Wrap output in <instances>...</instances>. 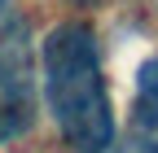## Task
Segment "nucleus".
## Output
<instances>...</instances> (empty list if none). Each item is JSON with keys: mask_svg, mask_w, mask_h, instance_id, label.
Instances as JSON below:
<instances>
[{"mask_svg": "<svg viewBox=\"0 0 158 153\" xmlns=\"http://www.w3.org/2000/svg\"><path fill=\"white\" fill-rule=\"evenodd\" d=\"M44 96L57 131L79 153H106L114 140V114L106 96L97 35L84 22H62L44 40Z\"/></svg>", "mask_w": 158, "mask_h": 153, "instance_id": "nucleus-1", "label": "nucleus"}, {"mask_svg": "<svg viewBox=\"0 0 158 153\" xmlns=\"http://www.w3.org/2000/svg\"><path fill=\"white\" fill-rule=\"evenodd\" d=\"M0 114L9 118L0 136L31 127V48L22 22H9L0 31Z\"/></svg>", "mask_w": 158, "mask_h": 153, "instance_id": "nucleus-2", "label": "nucleus"}, {"mask_svg": "<svg viewBox=\"0 0 158 153\" xmlns=\"http://www.w3.org/2000/svg\"><path fill=\"white\" fill-rule=\"evenodd\" d=\"M136 92H141V123H158V57H149L141 66Z\"/></svg>", "mask_w": 158, "mask_h": 153, "instance_id": "nucleus-3", "label": "nucleus"}, {"mask_svg": "<svg viewBox=\"0 0 158 153\" xmlns=\"http://www.w3.org/2000/svg\"><path fill=\"white\" fill-rule=\"evenodd\" d=\"M123 153H158V136H149V140H127Z\"/></svg>", "mask_w": 158, "mask_h": 153, "instance_id": "nucleus-4", "label": "nucleus"}, {"mask_svg": "<svg viewBox=\"0 0 158 153\" xmlns=\"http://www.w3.org/2000/svg\"><path fill=\"white\" fill-rule=\"evenodd\" d=\"M70 5H97V0H70Z\"/></svg>", "mask_w": 158, "mask_h": 153, "instance_id": "nucleus-5", "label": "nucleus"}, {"mask_svg": "<svg viewBox=\"0 0 158 153\" xmlns=\"http://www.w3.org/2000/svg\"><path fill=\"white\" fill-rule=\"evenodd\" d=\"M0 9H5V0H0Z\"/></svg>", "mask_w": 158, "mask_h": 153, "instance_id": "nucleus-6", "label": "nucleus"}]
</instances>
